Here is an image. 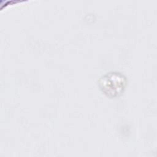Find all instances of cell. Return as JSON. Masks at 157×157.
Returning <instances> with one entry per match:
<instances>
[{"label":"cell","instance_id":"cell-1","mask_svg":"<svg viewBox=\"0 0 157 157\" xmlns=\"http://www.w3.org/2000/svg\"><path fill=\"white\" fill-rule=\"evenodd\" d=\"M126 85L125 77L120 72H111L102 76L99 81L101 91L109 98L119 96Z\"/></svg>","mask_w":157,"mask_h":157}]
</instances>
